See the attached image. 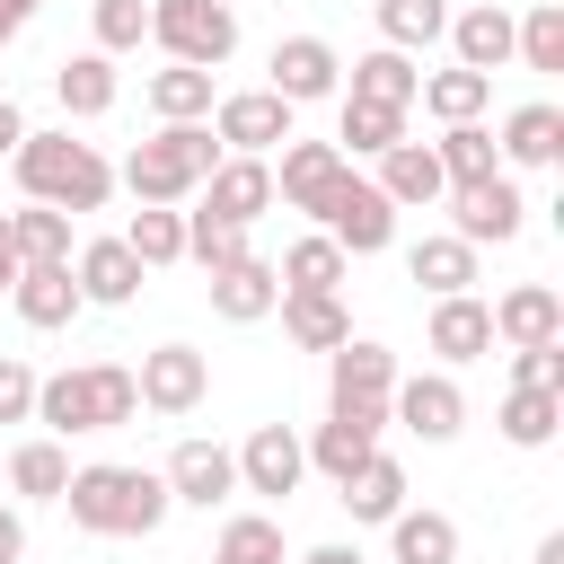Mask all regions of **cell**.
Segmentation results:
<instances>
[{
    "instance_id": "cell-31",
    "label": "cell",
    "mask_w": 564,
    "mask_h": 564,
    "mask_svg": "<svg viewBox=\"0 0 564 564\" xmlns=\"http://www.w3.org/2000/svg\"><path fill=\"white\" fill-rule=\"evenodd\" d=\"M273 300H282V282H273V264H264V256H247V264L212 273V308H220L229 326H256V317H273Z\"/></svg>"
},
{
    "instance_id": "cell-7",
    "label": "cell",
    "mask_w": 564,
    "mask_h": 564,
    "mask_svg": "<svg viewBox=\"0 0 564 564\" xmlns=\"http://www.w3.org/2000/svg\"><path fill=\"white\" fill-rule=\"evenodd\" d=\"M317 229H326V238H335L344 256H379V247L397 238V203H388V194H379L370 176H352V167H344V185L326 194Z\"/></svg>"
},
{
    "instance_id": "cell-27",
    "label": "cell",
    "mask_w": 564,
    "mask_h": 564,
    "mask_svg": "<svg viewBox=\"0 0 564 564\" xmlns=\"http://www.w3.org/2000/svg\"><path fill=\"white\" fill-rule=\"evenodd\" d=\"M53 97H62V115L88 123V115H106V106L123 97V79H115L106 53H62V62H53Z\"/></svg>"
},
{
    "instance_id": "cell-12",
    "label": "cell",
    "mask_w": 564,
    "mask_h": 564,
    "mask_svg": "<svg viewBox=\"0 0 564 564\" xmlns=\"http://www.w3.org/2000/svg\"><path fill=\"white\" fill-rule=\"evenodd\" d=\"M229 458H238V494H273V502L300 494V476H308V449H300L291 423H256Z\"/></svg>"
},
{
    "instance_id": "cell-38",
    "label": "cell",
    "mask_w": 564,
    "mask_h": 564,
    "mask_svg": "<svg viewBox=\"0 0 564 564\" xmlns=\"http://www.w3.org/2000/svg\"><path fill=\"white\" fill-rule=\"evenodd\" d=\"M150 115L159 123H203L212 115V70H185V62H167V70H150Z\"/></svg>"
},
{
    "instance_id": "cell-51",
    "label": "cell",
    "mask_w": 564,
    "mask_h": 564,
    "mask_svg": "<svg viewBox=\"0 0 564 564\" xmlns=\"http://www.w3.org/2000/svg\"><path fill=\"white\" fill-rule=\"evenodd\" d=\"M300 564H361V546H308Z\"/></svg>"
},
{
    "instance_id": "cell-36",
    "label": "cell",
    "mask_w": 564,
    "mask_h": 564,
    "mask_svg": "<svg viewBox=\"0 0 564 564\" xmlns=\"http://www.w3.org/2000/svg\"><path fill=\"white\" fill-rule=\"evenodd\" d=\"M414 97H423V115H441V123H485V106H494V79L449 62V70H432Z\"/></svg>"
},
{
    "instance_id": "cell-35",
    "label": "cell",
    "mask_w": 564,
    "mask_h": 564,
    "mask_svg": "<svg viewBox=\"0 0 564 564\" xmlns=\"http://www.w3.org/2000/svg\"><path fill=\"white\" fill-rule=\"evenodd\" d=\"M414 88H423L414 53H388V44H379V53H361V62H352V97H361V106H397V115H405V106H414Z\"/></svg>"
},
{
    "instance_id": "cell-50",
    "label": "cell",
    "mask_w": 564,
    "mask_h": 564,
    "mask_svg": "<svg viewBox=\"0 0 564 564\" xmlns=\"http://www.w3.org/2000/svg\"><path fill=\"white\" fill-rule=\"evenodd\" d=\"M26 18H35V0H0V44H9V35L26 26Z\"/></svg>"
},
{
    "instance_id": "cell-42",
    "label": "cell",
    "mask_w": 564,
    "mask_h": 564,
    "mask_svg": "<svg viewBox=\"0 0 564 564\" xmlns=\"http://www.w3.org/2000/svg\"><path fill=\"white\" fill-rule=\"evenodd\" d=\"M352 141V159H379V150H397L405 141V115L397 106H361V97H344V123H335V150Z\"/></svg>"
},
{
    "instance_id": "cell-2",
    "label": "cell",
    "mask_w": 564,
    "mask_h": 564,
    "mask_svg": "<svg viewBox=\"0 0 564 564\" xmlns=\"http://www.w3.org/2000/svg\"><path fill=\"white\" fill-rule=\"evenodd\" d=\"M132 414H141V388H132L123 361H79V370L35 379V423L53 441H70V432H123Z\"/></svg>"
},
{
    "instance_id": "cell-44",
    "label": "cell",
    "mask_w": 564,
    "mask_h": 564,
    "mask_svg": "<svg viewBox=\"0 0 564 564\" xmlns=\"http://www.w3.org/2000/svg\"><path fill=\"white\" fill-rule=\"evenodd\" d=\"M88 26H97V44L88 53H141V35H150V0H88Z\"/></svg>"
},
{
    "instance_id": "cell-39",
    "label": "cell",
    "mask_w": 564,
    "mask_h": 564,
    "mask_svg": "<svg viewBox=\"0 0 564 564\" xmlns=\"http://www.w3.org/2000/svg\"><path fill=\"white\" fill-rule=\"evenodd\" d=\"M123 247H132V264H141V273H159V264H185V212H167V203H141V212H132V229H123Z\"/></svg>"
},
{
    "instance_id": "cell-11",
    "label": "cell",
    "mask_w": 564,
    "mask_h": 564,
    "mask_svg": "<svg viewBox=\"0 0 564 564\" xmlns=\"http://www.w3.org/2000/svg\"><path fill=\"white\" fill-rule=\"evenodd\" d=\"M379 432H388V405H326V423H317L300 449H308V467H317L326 485H344V476L379 449Z\"/></svg>"
},
{
    "instance_id": "cell-13",
    "label": "cell",
    "mask_w": 564,
    "mask_h": 564,
    "mask_svg": "<svg viewBox=\"0 0 564 564\" xmlns=\"http://www.w3.org/2000/svg\"><path fill=\"white\" fill-rule=\"evenodd\" d=\"M264 88L300 115V106H317V97H335V88H344V62H335V44H326V35H282V44H273V79H264Z\"/></svg>"
},
{
    "instance_id": "cell-5",
    "label": "cell",
    "mask_w": 564,
    "mask_h": 564,
    "mask_svg": "<svg viewBox=\"0 0 564 564\" xmlns=\"http://www.w3.org/2000/svg\"><path fill=\"white\" fill-rule=\"evenodd\" d=\"M150 44L185 70H220L238 53V9L229 0H150Z\"/></svg>"
},
{
    "instance_id": "cell-53",
    "label": "cell",
    "mask_w": 564,
    "mask_h": 564,
    "mask_svg": "<svg viewBox=\"0 0 564 564\" xmlns=\"http://www.w3.org/2000/svg\"><path fill=\"white\" fill-rule=\"evenodd\" d=\"M9 282H18V256H9V247H0V300H9Z\"/></svg>"
},
{
    "instance_id": "cell-33",
    "label": "cell",
    "mask_w": 564,
    "mask_h": 564,
    "mask_svg": "<svg viewBox=\"0 0 564 564\" xmlns=\"http://www.w3.org/2000/svg\"><path fill=\"white\" fill-rule=\"evenodd\" d=\"M370 18H379L388 53H423V44L449 35V0H370Z\"/></svg>"
},
{
    "instance_id": "cell-14",
    "label": "cell",
    "mask_w": 564,
    "mask_h": 564,
    "mask_svg": "<svg viewBox=\"0 0 564 564\" xmlns=\"http://www.w3.org/2000/svg\"><path fill=\"white\" fill-rule=\"evenodd\" d=\"M344 167H352V159H344L335 141H300V132H291V141H282V167H273V203H291V212L317 220L326 194L344 185Z\"/></svg>"
},
{
    "instance_id": "cell-8",
    "label": "cell",
    "mask_w": 564,
    "mask_h": 564,
    "mask_svg": "<svg viewBox=\"0 0 564 564\" xmlns=\"http://www.w3.org/2000/svg\"><path fill=\"white\" fill-rule=\"evenodd\" d=\"M388 423H405L414 441H458L467 432V388L449 379V370H414V379H397L388 388Z\"/></svg>"
},
{
    "instance_id": "cell-26",
    "label": "cell",
    "mask_w": 564,
    "mask_h": 564,
    "mask_svg": "<svg viewBox=\"0 0 564 564\" xmlns=\"http://www.w3.org/2000/svg\"><path fill=\"white\" fill-rule=\"evenodd\" d=\"M273 308H282V335H291L300 352H335V344H352V317H344L335 291H282Z\"/></svg>"
},
{
    "instance_id": "cell-29",
    "label": "cell",
    "mask_w": 564,
    "mask_h": 564,
    "mask_svg": "<svg viewBox=\"0 0 564 564\" xmlns=\"http://www.w3.org/2000/svg\"><path fill=\"white\" fill-rule=\"evenodd\" d=\"M388 564H458V520L405 502V511L388 520Z\"/></svg>"
},
{
    "instance_id": "cell-23",
    "label": "cell",
    "mask_w": 564,
    "mask_h": 564,
    "mask_svg": "<svg viewBox=\"0 0 564 564\" xmlns=\"http://www.w3.org/2000/svg\"><path fill=\"white\" fill-rule=\"evenodd\" d=\"M9 308L26 317V326H70L88 300H79V282H70V264H18V282H9Z\"/></svg>"
},
{
    "instance_id": "cell-16",
    "label": "cell",
    "mask_w": 564,
    "mask_h": 564,
    "mask_svg": "<svg viewBox=\"0 0 564 564\" xmlns=\"http://www.w3.org/2000/svg\"><path fill=\"white\" fill-rule=\"evenodd\" d=\"M388 388H397V352L388 344L352 335V344L326 352V405H388Z\"/></svg>"
},
{
    "instance_id": "cell-24",
    "label": "cell",
    "mask_w": 564,
    "mask_h": 564,
    "mask_svg": "<svg viewBox=\"0 0 564 564\" xmlns=\"http://www.w3.org/2000/svg\"><path fill=\"white\" fill-rule=\"evenodd\" d=\"M423 344L458 370V361H485L494 352V317H485V300L476 291H458V300H432V326H423Z\"/></svg>"
},
{
    "instance_id": "cell-15",
    "label": "cell",
    "mask_w": 564,
    "mask_h": 564,
    "mask_svg": "<svg viewBox=\"0 0 564 564\" xmlns=\"http://www.w3.org/2000/svg\"><path fill=\"white\" fill-rule=\"evenodd\" d=\"M194 194H203V212H212V220L256 229V220L273 212V159H220V167H212Z\"/></svg>"
},
{
    "instance_id": "cell-19",
    "label": "cell",
    "mask_w": 564,
    "mask_h": 564,
    "mask_svg": "<svg viewBox=\"0 0 564 564\" xmlns=\"http://www.w3.org/2000/svg\"><path fill=\"white\" fill-rule=\"evenodd\" d=\"M70 282H79L88 308H132V300H141V264H132L123 238H88V247L70 256Z\"/></svg>"
},
{
    "instance_id": "cell-21",
    "label": "cell",
    "mask_w": 564,
    "mask_h": 564,
    "mask_svg": "<svg viewBox=\"0 0 564 564\" xmlns=\"http://www.w3.org/2000/svg\"><path fill=\"white\" fill-rule=\"evenodd\" d=\"M397 212H432L441 194H449V176H441V159H432V141H397V150H379V176H370Z\"/></svg>"
},
{
    "instance_id": "cell-18",
    "label": "cell",
    "mask_w": 564,
    "mask_h": 564,
    "mask_svg": "<svg viewBox=\"0 0 564 564\" xmlns=\"http://www.w3.org/2000/svg\"><path fill=\"white\" fill-rule=\"evenodd\" d=\"M159 476H167V494H176V502H194V511H212V502H229V494H238V458H229L220 441H176Z\"/></svg>"
},
{
    "instance_id": "cell-17",
    "label": "cell",
    "mask_w": 564,
    "mask_h": 564,
    "mask_svg": "<svg viewBox=\"0 0 564 564\" xmlns=\"http://www.w3.org/2000/svg\"><path fill=\"white\" fill-rule=\"evenodd\" d=\"M485 317H494V344H511V352H520V344H564V300H555V282H511Z\"/></svg>"
},
{
    "instance_id": "cell-25",
    "label": "cell",
    "mask_w": 564,
    "mask_h": 564,
    "mask_svg": "<svg viewBox=\"0 0 564 564\" xmlns=\"http://www.w3.org/2000/svg\"><path fill=\"white\" fill-rule=\"evenodd\" d=\"M335 502H344V511H352L361 529H388V520L405 511V467H397L388 449H370V458H361V467H352V476L335 485Z\"/></svg>"
},
{
    "instance_id": "cell-10",
    "label": "cell",
    "mask_w": 564,
    "mask_h": 564,
    "mask_svg": "<svg viewBox=\"0 0 564 564\" xmlns=\"http://www.w3.org/2000/svg\"><path fill=\"white\" fill-rule=\"evenodd\" d=\"M132 388H141L150 414H194V405L212 397V361H203L194 344H150L141 370H132Z\"/></svg>"
},
{
    "instance_id": "cell-30",
    "label": "cell",
    "mask_w": 564,
    "mask_h": 564,
    "mask_svg": "<svg viewBox=\"0 0 564 564\" xmlns=\"http://www.w3.org/2000/svg\"><path fill=\"white\" fill-rule=\"evenodd\" d=\"M344 273H352V256H344L326 229L291 238V247H282V264H273V282H282V291H344Z\"/></svg>"
},
{
    "instance_id": "cell-20",
    "label": "cell",
    "mask_w": 564,
    "mask_h": 564,
    "mask_svg": "<svg viewBox=\"0 0 564 564\" xmlns=\"http://www.w3.org/2000/svg\"><path fill=\"white\" fill-rule=\"evenodd\" d=\"M494 159L502 167H555L564 159V106H511L502 115V132H494Z\"/></svg>"
},
{
    "instance_id": "cell-40",
    "label": "cell",
    "mask_w": 564,
    "mask_h": 564,
    "mask_svg": "<svg viewBox=\"0 0 564 564\" xmlns=\"http://www.w3.org/2000/svg\"><path fill=\"white\" fill-rule=\"evenodd\" d=\"M494 423H502V441H511V449H546V441H555V423H564V397H555V388H511Z\"/></svg>"
},
{
    "instance_id": "cell-49",
    "label": "cell",
    "mask_w": 564,
    "mask_h": 564,
    "mask_svg": "<svg viewBox=\"0 0 564 564\" xmlns=\"http://www.w3.org/2000/svg\"><path fill=\"white\" fill-rule=\"evenodd\" d=\"M18 555H26V520L0 502V564H18Z\"/></svg>"
},
{
    "instance_id": "cell-43",
    "label": "cell",
    "mask_w": 564,
    "mask_h": 564,
    "mask_svg": "<svg viewBox=\"0 0 564 564\" xmlns=\"http://www.w3.org/2000/svg\"><path fill=\"white\" fill-rule=\"evenodd\" d=\"M185 256H194L203 273H229V264H247L256 247H247V229H229V220H212V212H185Z\"/></svg>"
},
{
    "instance_id": "cell-9",
    "label": "cell",
    "mask_w": 564,
    "mask_h": 564,
    "mask_svg": "<svg viewBox=\"0 0 564 564\" xmlns=\"http://www.w3.org/2000/svg\"><path fill=\"white\" fill-rule=\"evenodd\" d=\"M212 141H220L229 159H264V150H282V141H291V106H282L273 88L212 97Z\"/></svg>"
},
{
    "instance_id": "cell-48",
    "label": "cell",
    "mask_w": 564,
    "mask_h": 564,
    "mask_svg": "<svg viewBox=\"0 0 564 564\" xmlns=\"http://www.w3.org/2000/svg\"><path fill=\"white\" fill-rule=\"evenodd\" d=\"M18 141H26V115H18V97L0 88V159H18Z\"/></svg>"
},
{
    "instance_id": "cell-32",
    "label": "cell",
    "mask_w": 564,
    "mask_h": 564,
    "mask_svg": "<svg viewBox=\"0 0 564 564\" xmlns=\"http://www.w3.org/2000/svg\"><path fill=\"white\" fill-rule=\"evenodd\" d=\"M62 485H70V449H62L53 432L9 449V494H18V502H62Z\"/></svg>"
},
{
    "instance_id": "cell-37",
    "label": "cell",
    "mask_w": 564,
    "mask_h": 564,
    "mask_svg": "<svg viewBox=\"0 0 564 564\" xmlns=\"http://www.w3.org/2000/svg\"><path fill=\"white\" fill-rule=\"evenodd\" d=\"M9 256L18 264H70V212H53V203L9 212Z\"/></svg>"
},
{
    "instance_id": "cell-52",
    "label": "cell",
    "mask_w": 564,
    "mask_h": 564,
    "mask_svg": "<svg viewBox=\"0 0 564 564\" xmlns=\"http://www.w3.org/2000/svg\"><path fill=\"white\" fill-rule=\"evenodd\" d=\"M538 564H564V529H546V538H538Z\"/></svg>"
},
{
    "instance_id": "cell-22",
    "label": "cell",
    "mask_w": 564,
    "mask_h": 564,
    "mask_svg": "<svg viewBox=\"0 0 564 564\" xmlns=\"http://www.w3.org/2000/svg\"><path fill=\"white\" fill-rule=\"evenodd\" d=\"M449 53H458V70H502L511 62V9L502 0H476V9H449Z\"/></svg>"
},
{
    "instance_id": "cell-34",
    "label": "cell",
    "mask_w": 564,
    "mask_h": 564,
    "mask_svg": "<svg viewBox=\"0 0 564 564\" xmlns=\"http://www.w3.org/2000/svg\"><path fill=\"white\" fill-rule=\"evenodd\" d=\"M511 62L520 70H564V0H529L511 18Z\"/></svg>"
},
{
    "instance_id": "cell-46",
    "label": "cell",
    "mask_w": 564,
    "mask_h": 564,
    "mask_svg": "<svg viewBox=\"0 0 564 564\" xmlns=\"http://www.w3.org/2000/svg\"><path fill=\"white\" fill-rule=\"evenodd\" d=\"M511 388H555L564 397V344H520L511 352Z\"/></svg>"
},
{
    "instance_id": "cell-1",
    "label": "cell",
    "mask_w": 564,
    "mask_h": 564,
    "mask_svg": "<svg viewBox=\"0 0 564 564\" xmlns=\"http://www.w3.org/2000/svg\"><path fill=\"white\" fill-rule=\"evenodd\" d=\"M62 511H70V529H88V538H159V520L176 511V494H167L159 467H115V458H97V467H70Z\"/></svg>"
},
{
    "instance_id": "cell-28",
    "label": "cell",
    "mask_w": 564,
    "mask_h": 564,
    "mask_svg": "<svg viewBox=\"0 0 564 564\" xmlns=\"http://www.w3.org/2000/svg\"><path fill=\"white\" fill-rule=\"evenodd\" d=\"M405 273H414L432 300H458V291H476V247H467V238H449V229H432V238H414Z\"/></svg>"
},
{
    "instance_id": "cell-4",
    "label": "cell",
    "mask_w": 564,
    "mask_h": 564,
    "mask_svg": "<svg viewBox=\"0 0 564 564\" xmlns=\"http://www.w3.org/2000/svg\"><path fill=\"white\" fill-rule=\"evenodd\" d=\"M9 167H18L26 203H53V212H106V194H115V167L97 159V141H70V132H26Z\"/></svg>"
},
{
    "instance_id": "cell-6",
    "label": "cell",
    "mask_w": 564,
    "mask_h": 564,
    "mask_svg": "<svg viewBox=\"0 0 564 564\" xmlns=\"http://www.w3.org/2000/svg\"><path fill=\"white\" fill-rule=\"evenodd\" d=\"M441 203H449V238H467L476 256H485V247H511V238L529 229V203H520V185H511L502 167L476 176V185H449Z\"/></svg>"
},
{
    "instance_id": "cell-41",
    "label": "cell",
    "mask_w": 564,
    "mask_h": 564,
    "mask_svg": "<svg viewBox=\"0 0 564 564\" xmlns=\"http://www.w3.org/2000/svg\"><path fill=\"white\" fill-rule=\"evenodd\" d=\"M432 159H441V176H449V185H476V176H494V167H502V159H494V132H485V123H441Z\"/></svg>"
},
{
    "instance_id": "cell-45",
    "label": "cell",
    "mask_w": 564,
    "mask_h": 564,
    "mask_svg": "<svg viewBox=\"0 0 564 564\" xmlns=\"http://www.w3.org/2000/svg\"><path fill=\"white\" fill-rule=\"evenodd\" d=\"M212 564H282V520H264V511H238V520L220 529Z\"/></svg>"
},
{
    "instance_id": "cell-47",
    "label": "cell",
    "mask_w": 564,
    "mask_h": 564,
    "mask_svg": "<svg viewBox=\"0 0 564 564\" xmlns=\"http://www.w3.org/2000/svg\"><path fill=\"white\" fill-rule=\"evenodd\" d=\"M0 423H35V361L0 352Z\"/></svg>"
},
{
    "instance_id": "cell-3",
    "label": "cell",
    "mask_w": 564,
    "mask_h": 564,
    "mask_svg": "<svg viewBox=\"0 0 564 564\" xmlns=\"http://www.w3.org/2000/svg\"><path fill=\"white\" fill-rule=\"evenodd\" d=\"M220 159H229V150L212 141V123H159L150 141H132V150H123L115 185H132V203H167V212H176V203H185Z\"/></svg>"
}]
</instances>
